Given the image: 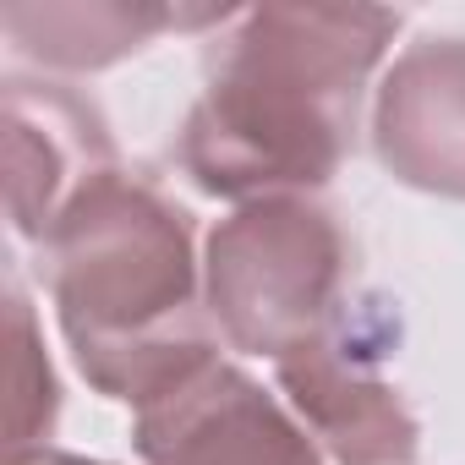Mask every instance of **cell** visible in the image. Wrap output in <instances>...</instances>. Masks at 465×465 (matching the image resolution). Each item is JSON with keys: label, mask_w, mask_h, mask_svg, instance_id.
Masks as SVG:
<instances>
[{"label": "cell", "mask_w": 465, "mask_h": 465, "mask_svg": "<svg viewBox=\"0 0 465 465\" xmlns=\"http://www.w3.org/2000/svg\"><path fill=\"white\" fill-rule=\"evenodd\" d=\"M400 34L389 6H252L208 55L175 159L230 203L307 197L351 153L372 72Z\"/></svg>", "instance_id": "6da1fadb"}, {"label": "cell", "mask_w": 465, "mask_h": 465, "mask_svg": "<svg viewBox=\"0 0 465 465\" xmlns=\"http://www.w3.org/2000/svg\"><path fill=\"white\" fill-rule=\"evenodd\" d=\"M39 247L72 361L104 400L143 411L219 356L192 219L153 181L94 175Z\"/></svg>", "instance_id": "7a4b0ae2"}, {"label": "cell", "mask_w": 465, "mask_h": 465, "mask_svg": "<svg viewBox=\"0 0 465 465\" xmlns=\"http://www.w3.org/2000/svg\"><path fill=\"white\" fill-rule=\"evenodd\" d=\"M203 302L219 340L285 361L345 307V236L312 197H258L208 230Z\"/></svg>", "instance_id": "3957f363"}, {"label": "cell", "mask_w": 465, "mask_h": 465, "mask_svg": "<svg viewBox=\"0 0 465 465\" xmlns=\"http://www.w3.org/2000/svg\"><path fill=\"white\" fill-rule=\"evenodd\" d=\"M143 465H323L318 438L252 372L213 356L132 416Z\"/></svg>", "instance_id": "277c9868"}, {"label": "cell", "mask_w": 465, "mask_h": 465, "mask_svg": "<svg viewBox=\"0 0 465 465\" xmlns=\"http://www.w3.org/2000/svg\"><path fill=\"white\" fill-rule=\"evenodd\" d=\"M345 307L312 345L274 361L280 394L334 465H416L421 421L383 378V351H372V340L351 329Z\"/></svg>", "instance_id": "5b68a950"}, {"label": "cell", "mask_w": 465, "mask_h": 465, "mask_svg": "<svg viewBox=\"0 0 465 465\" xmlns=\"http://www.w3.org/2000/svg\"><path fill=\"white\" fill-rule=\"evenodd\" d=\"M6 208L12 230L45 242L61 208L104 170H115V143L94 99L50 77H6Z\"/></svg>", "instance_id": "8992f818"}, {"label": "cell", "mask_w": 465, "mask_h": 465, "mask_svg": "<svg viewBox=\"0 0 465 465\" xmlns=\"http://www.w3.org/2000/svg\"><path fill=\"white\" fill-rule=\"evenodd\" d=\"M378 164L432 197L465 203V34L405 45L372 94Z\"/></svg>", "instance_id": "52a82bcc"}, {"label": "cell", "mask_w": 465, "mask_h": 465, "mask_svg": "<svg viewBox=\"0 0 465 465\" xmlns=\"http://www.w3.org/2000/svg\"><path fill=\"white\" fill-rule=\"evenodd\" d=\"M230 17L236 12H181V6H148V0H72V6L17 0V6H0L12 55L45 72H104L148 50L164 28H203Z\"/></svg>", "instance_id": "ba28073f"}, {"label": "cell", "mask_w": 465, "mask_h": 465, "mask_svg": "<svg viewBox=\"0 0 465 465\" xmlns=\"http://www.w3.org/2000/svg\"><path fill=\"white\" fill-rule=\"evenodd\" d=\"M61 421V383L45 351V329L17 274H6V465L50 454Z\"/></svg>", "instance_id": "9c48e42d"}, {"label": "cell", "mask_w": 465, "mask_h": 465, "mask_svg": "<svg viewBox=\"0 0 465 465\" xmlns=\"http://www.w3.org/2000/svg\"><path fill=\"white\" fill-rule=\"evenodd\" d=\"M34 465H104V460H88V454H66V449H50V454H39Z\"/></svg>", "instance_id": "30bf717a"}]
</instances>
